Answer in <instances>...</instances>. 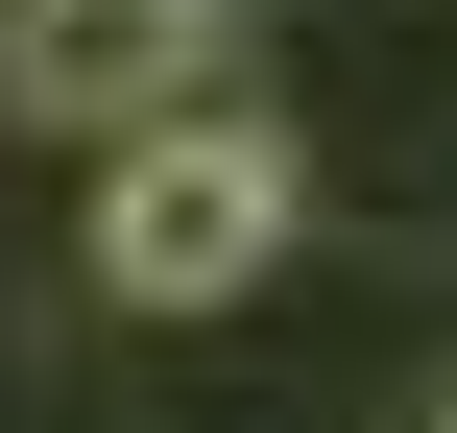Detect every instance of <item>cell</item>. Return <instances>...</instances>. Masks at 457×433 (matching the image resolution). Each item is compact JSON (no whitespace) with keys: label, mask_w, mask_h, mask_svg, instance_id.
Instances as JSON below:
<instances>
[{"label":"cell","mask_w":457,"mask_h":433,"mask_svg":"<svg viewBox=\"0 0 457 433\" xmlns=\"http://www.w3.org/2000/svg\"><path fill=\"white\" fill-rule=\"evenodd\" d=\"M289 217H313V169H289V121H241V96H169V121L96 145V289H120V313H241V289L289 265Z\"/></svg>","instance_id":"6da1fadb"},{"label":"cell","mask_w":457,"mask_h":433,"mask_svg":"<svg viewBox=\"0 0 457 433\" xmlns=\"http://www.w3.org/2000/svg\"><path fill=\"white\" fill-rule=\"evenodd\" d=\"M193 72H217V0H0V121H48V145H120Z\"/></svg>","instance_id":"7a4b0ae2"},{"label":"cell","mask_w":457,"mask_h":433,"mask_svg":"<svg viewBox=\"0 0 457 433\" xmlns=\"http://www.w3.org/2000/svg\"><path fill=\"white\" fill-rule=\"evenodd\" d=\"M434 433H457V410H434Z\"/></svg>","instance_id":"3957f363"}]
</instances>
